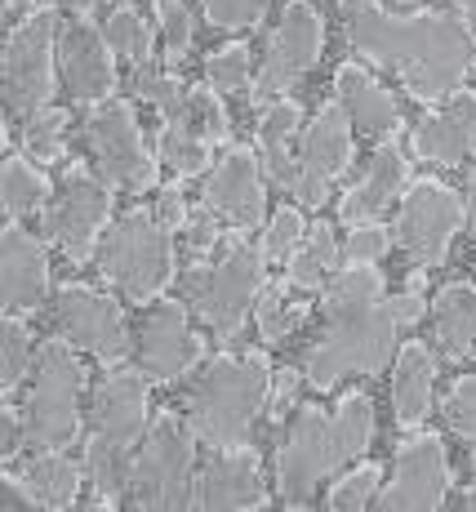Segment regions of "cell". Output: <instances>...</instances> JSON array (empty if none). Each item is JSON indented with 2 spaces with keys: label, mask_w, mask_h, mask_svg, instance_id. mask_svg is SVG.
<instances>
[{
  "label": "cell",
  "mask_w": 476,
  "mask_h": 512,
  "mask_svg": "<svg viewBox=\"0 0 476 512\" xmlns=\"http://www.w3.org/2000/svg\"><path fill=\"white\" fill-rule=\"evenodd\" d=\"M347 45L374 67H388L419 103L450 98L476 67V36L454 14H392L379 0H339Z\"/></svg>",
  "instance_id": "obj_1"
},
{
  "label": "cell",
  "mask_w": 476,
  "mask_h": 512,
  "mask_svg": "<svg viewBox=\"0 0 476 512\" xmlns=\"http://www.w3.org/2000/svg\"><path fill=\"white\" fill-rule=\"evenodd\" d=\"M401 321L383 299V277L374 263H347L325 285V330L307 348V379L330 392L352 374H379L392 357Z\"/></svg>",
  "instance_id": "obj_2"
},
{
  "label": "cell",
  "mask_w": 476,
  "mask_h": 512,
  "mask_svg": "<svg viewBox=\"0 0 476 512\" xmlns=\"http://www.w3.org/2000/svg\"><path fill=\"white\" fill-rule=\"evenodd\" d=\"M374 437V401L361 392H347L334 415L321 406H303L290 423V437L281 441L276 459V490L290 508H303L316 495L325 477H334L343 464L365 455Z\"/></svg>",
  "instance_id": "obj_3"
},
{
  "label": "cell",
  "mask_w": 476,
  "mask_h": 512,
  "mask_svg": "<svg viewBox=\"0 0 476 512\" xmlns=\"http://www.w3.org/2000/svg\"><path fill=\"white\" fill-rule=\"evenodd\" d=\"M143 437H147V374L112 370L94 392L89 441H85V472L94 481L103 508H112L134 486L130 450Z\"/></svg>",
  "instance_id": "obj_4"
},
{
  "label": "cell",
  "mask_w": 476,
  "mask_h": 512,
  "mask_svg": "<svg viewBox=\"0 0 476 512\" xmlns=\"http://www.w3.org/2000/svg\"><path fill=\"white\" fill-rule=\"evenodd\" d=\"M267 392H272V370L263 352L214 357L187 392V423L196 441H205L210 450L245 446L254 419L267 406Z\"/></svg>",
  "instance_id": "obj_5"
},
{
  "label": "cell",
  "mask_w": 476,
  "mask_h": 512,
  "mask_svg": "<svg viewBox=\"0 0 476 512\" xmlns=\"http://www.w3.org/2000/svg\"><path fill=\"white\" fill-rule=\"evenodd\" d=\"M263 263L267 254L254 250L245 241H227V250L218 259L201 263L183 277V299L187 312L210 326L214 339H236V330L245 326L250 308L259 303L263 294Z\"/></svg>",
  "instance_id": "obj_6"
},
{
  "label": "cell",
  "mask_w": 476,
  "mask_h": 512,
  "mask_svg": "<svg viewBox=\"0 0 476 512\" xmlns=\"http://www.w3.org/2000/svg\"><path fill=\"white\" fill-rule=\"evenodd\" d=\"M98 272L130 303H152L174 277V241L156 214H125L98 241Z\"/></svg>",
  "instance_id": "obj_7"
},
{
  "label": "cell",
  "mask_w": 476,
  "mask_h": 512,
  "mask_svg": "<svg viewBox=\"0 0 476 512\" xmlns=\"http://www.w3.org/2000/svg\"><path fill=\"white\" fill-rule=\"evenodd\" d=\"M81 392L85 370L72 343L49 339L36 357V379L23 397V423L32 450H63L81 437Z\"/></svg>",
  "instance_id": "obj_8"
},
{
  "label": "cell",
  "mask_w": 476,
  "mask_h": 512,
  "mask_svg": "<svg viewBox=\"0 0 476 512\" xmlns=\"http://www.w3.org/2000/svg\"><path fill=\"white\" fill-rule=\"evenodd\" d=\"M192 464H196V432L187 419L165 410L147 428L143 450L134 459V504L138 508H187L192 504Z\"/></svg>",
  "instance_id": "obj_9"
},
{
  "label": "cell",
  "mask_w": 476,
  "mask_h": 512,
  "mask_svg": "<svg viewBox=\"0 0 476 512\" xmlns=\"http://www.w3.org/2000/svg\"><path fill=\"white\" fill-rule=\"evenodd\" d=\"M58 14L54 9H36L32 18L14 27L5 45V103L14 116L41 112L54 94V72H58Z\"/></svg>",
  "instance_id": "obj_10"
},
{
  "label": "cell",
  "mask_w": 476,
  "mask_h": 512,
  "mask_svg": "<svg viewBox=\"0 0 476 512\" xmlns=\"http://www.w3.org/2000/svg\"><path fill=\"white\" fill-rule=\"evenodd\" d=\"M463 223H468L463 196L436 179H423L405 187L401 214H396V245H401V254L414 268H436V263H445L454 232Z\"/></svg>",
  "instance_id": "obj_11"
},
{
  "label": "cell",
  "mask_w": 476,
  "mask_h": 512,
  "mask_svg": "<svg viewBox=\"0 0 476 512\" xmlns=\"http://www.w3.org/2000/svg\"><path fill=\"white\" fill-rule=\"evenodd\" d=\"M85 143L89 156H94L98 174L112 179L125 192H147L156 183V161L143 143V130L134 121L130 103H103L85 116Z\"/></svg>",
  "instance_id": "obj_12"
},
{
  "label": "cell",
  "mask_w": 476,
  "mask_h": 512,
  "mask_svg": "<svg viewBox=\"0 0 476 512\" xmlns=\"http://www.w3.org/2000/svg\"><path fill=\"white\" fill-rule=\"evenodd\" d=\"M107 214H112V187L94 179L85 165H67L63 192L45 214V236L54 245H63V254L72 263H85L98 250Z\"/></svg>",
  "instance_id": "obj_13"
},
{
  "label": "cell",
  "mask_w": 476,
  "mask_h": 512,
  "mask_svg": "<svg viewBox=\"0 0 476 512\" xmlns=\"http://www.w3.org/2000/svg\"><path fill=\"white\" fill-rule=\"evenodd\" d=\"M321 49H325L321 14H316L307 0H290L281 23H276V32L267 36V54H263V67H259V76H254L250 94L259 98V103L272 94H285L290 85H299L303 76L312 72Z\"/></svg>",
  "instance_id": "obj_14"
},
{
  "label": "cell",
  "mask_w": 476,
  "mask_h": 512,
  "mask_svg": "<svg viewBox=\"0 0 476 512\" xmlns=\"http://www.w3.org/2000/svg\"><path fill=\"white\" fill-rule=\"evenodd\" d=\"M54 326L76 343V348L94 352L103 366L130 357V326L116 299L89 290V285H67L54 299Z\"/></svg>",
  "instance_id": "obj_15"
},
{
  "label": "cell",
  "mask_w": 476,
  "mask_h": 512,
  "mask_svg": "<svg viewBox=\"0 0 476 512\" xmlns=\"http://www.w3.org/2000/svg\"><path fill=\"white\" fill-rule=\"evenodd\" d=\"M352 121L343 116L339 103H330L303 134V156H299V170H294V201L316 210L325 205L334 179H343L347 165H352Z\"/></svg>",
  "instance_id": "obj_16"
},
{
  "label": "cell",
  "mask_w": 476,
  "mask_h": 512,
  "mask_svg": "<svg viewBox=\"0 0 476 512\" xmlns=\"http://www.w3.org/2000/svg\"><path fill=\"white\" fill-rule=\"evenodd\" d=\"M201 352V334L187 326V308L178 299H161L138 326V370L156 383H174L178 374H187L201 361Z\"/></svg>",
  "instance_id": "obj_17"
},
{
  "label": "cell",
  "mask_w": 476,
  "mask_h": 512,
  "mask_svg": "<svg viewBox=\"0 0 476 512\" xmlns=\"http://www.w3.org/2000/svg\"><path fill=\"white\" fill-rule=\"evenodd\" d=\"M450 495V464H445V446L432 432L401 441L396 446L392 481L383 495L374 499L379 508H441Z\"/></svg>",
  "instance_id": "obj_18"
},
{
  "label": "cell",
  "mask_w": 476,
  "mask_h": 512,
  "mask_svg": "<svg viewBox=\"0 0 476 512\" xmlns=\"http://www.w3.org/2000/svg\"><path fill=\"white\" fill-rule=\"evenodd\" d=\"M58 72L76 103H107L116 90V63H112V41L103 27L89 18H76L58 32Z\"/></svg>",
  "instance_id": "obj_19"
},
{
  "label": "cell",
  "mask_w": 476,
  "mask_h": 512,
  "mask_svg": "<svg viewBox=\"0 0 476 512\" xmlns=\"http://www.w3.org/2000/svg\"><path fill=\"white\" fill-rule=\"evenodd\" d=\"M205 205H210L218 219L236 223V228H259L267 214L259 156L245 152V147H232L210 170V179H205Z\"/></svg>",
  "instance_id": "obj_20"
},
{
  "label": "cell",
  "mask_w": 476,
  "mask_h": 512,
  "mask_svg": "<svg viewBox=\"0 0 476 512\" xmlns=\"http://www.w3.org/2000/svg\"><path fill=\"white\" fill-rule=\"evenodd\" d=\"M410 143H414V156L432 165L476 161V94L454 90L445 98V107L423 112Z\"/></svg>",
  "instance_id": "obj_21"
},
{
  "label": "cell",
  "mask_w": 476,
  "mask_h": 512,
  "mask_svg": "<svg viewBox=\"0 0 476 512\" xmlns=\"http://www.w3.org/2000/svg\"><path fill=\"white\" fill-rule=\"evenodd\" d=\"M192 504L196 508H263L267 486H263L259 455L250 446L218 450L201 477H196Z\"/></svg>",
  "instance_id": "obj_22"
},
{
  "label": "cell",
  "mask_w": 476,
  "mask_h": 512,
  "mask_svg": "<svg viewBox=\"0 0 476 512\" xmlns=\"http://www.w3.org/2000/svg\"><path fill=\"white\" fill-rule=\"evenodd\" d=\"M0 294H5L9 312H36L49 294L45 245L18 228V219L0 232Z\"/></svg>",
  "instance_id": "obj_23"
},
{
  "label": "cell",
  "mask_w": 476,
  "mask_h": 512,
  "mask_svg": "<svg viewBox=\"0 0 476 512\" xmlns=\"http://www.w3.org/2000/svg\"><path fill=\"white\" fill-rule=\"evenodd\" d=\"M334 103L343 107L352 130L365 139H392L401 130V103L356 63L339 67V76H334Z\"/></svg>",
  "instance_id": "obj_24"
},
{
  "label": "cell",
  "mask_w": 476,
  "mask_h": 512,
  "mask_svg": "<svg viewBox=\"0 0 476 512\" xmlns=\"http://www.w3.org/2000/svg\"><path fill=\"white\" fill-rule=\"evenodd\" d=\"M405 183H410V161L396 143H383L361 170V179L352 183V192L343 196L339 214L347 223H374L405 192Z\"/></svg>",
  "instance_id": "obj_25"
},
{
  "label": "cell",
  "mask_w": 476,
  "mask_h": 512,
  "mask_svg": "<svg viewBox=\"0 0 476 512\" xmlns=\"http://www.w3.org/2000/svg\"><path fill=\"white\" fill-rule=\"evenodd\" d=\"M432 388H436V361L428 343H405L392 370V415L401 428H419L432 410Z\"/></svg>",
  "instance_id": "obj_26"
},
{
  "label": "cell",
  "mask_w": 476,
  "mask_h": 512,
  "mask_svg": "<svg viewBox=\"0 0 476 512\" xmlns=\"http://www.w3.org/2000/svg\"><path fill=\"white\" fill-rule=\"evenodd\" d=\"M432 348L445 361H463L476 348V285H445L432 299Z\"/></svg>",
  "instance_id": "obj_27"
},
{
  "label": "cell",
  "mask_w": 476,
  "mask_h": 512,
  "mask_svg": "<svg viewBox=\"0 0 476 512\" xmlns=\"http://www.w3.org/2000/svg\"><path fill=\"white\" fill-rule=\"evenodd\" d=\"M299 125H303V107L294 103V98H281V103H272L263 112V121H259L263 170H267V179L281 183V187H294V170H299V161H294V152H290Z\"/></svg>",
  "instance_id": "obj_28"
},
{
  "label": "cell",
  "mask_w": 476,
  "mask_h": 512,
  "mask_svg": "<svg viewBox=\"0 0 476 512\" xmlns=\"http://www.w3.org/2000/svg\"><path fill=\"white\" fill-rule=\"evenodd\" d=\"M334 263H339V241H334V228H330V223H316V228L299 241V250L290 254L285 272H290V285L299 294H316L325 281H330Z\"/></svg>",
  "instance_id": "obj_29"
},
{
  "label": "cell",
  "mask_w": 476,
  "mask_h": 512,
  "mask_svg": "<svg viewBox=\"0 0 476 512\" xmlns=\"http://www.w3.org/2000/svg\"><path fill=\"white\" fill-rule=\"evenodd\" d=\"M23 481L32 486V495L41 508H72L76 495H81V468H76L72 459H63L58 450L36 455L32 464H27Z\"/></svg>",
  "instance_id": "obj_30"
},
{
  "label": "cell",
  "mask_w": 476,
  "mask_h": 512,
  "mask_svg": "<svg viewBox=\"0 0 476 512\" xmlns=\"http://www.w3.org/2000/svg\"><path fill=\"white\" fill-rule=\"evenodd\" d=\"M0 196H5L9 219H23V214L41 210V205L49 201V179L36 170L32 161L9 156V161L0 165Z\"/></svg>",
  "instance_id": "obj_31"
},
{
  "label": "cell",
  "mask_w": 476,
  "mask_h": 512,
  "mask_svg": "<svg viewBox=\"0 0 476 512\" xmlns=\"http://www.w3.org/2000/svg\"><path fill=\"white\" fill-rule=\"evenodd\" d=\"M210 156H214V143L205 134H196L187 121L170 116L161 130V161L178 174H205L210 170Z\"/></svg>",
  "instance_id": "obj_32"
},
{
  "label": "cell",
  "mask_w": 476,
  "mask_h": 512,
  "mask_svg": "<svg viewBox=\"0 0 476 512\" xmlns=\"http://www.w3.org/2000/svg\"><path fill=\"white\" fill-rule=\"evenodd\" d=\"M178 121H187L196 134H205L210 143H223L227 134H232V125H227V107L218 103L214 85H196V90H187Z\"/></svg>",
  "instance_id": "obj_33"
},
{
  "label": "cell",
  "mask_w": 476,
  "mask_h": 512,
  "mask_svg": "<svg viewBox=\"0 0 476 512\" xmlns=\"http://www.w3.org/2000/svg\"><path fill=\"white\" fill-rule=\"evenodd\" d=\"M107 41H112V49L121 58H130L134 67L152 63V32H147V23L130 5H121L112 18H107Z\"/></svg>",
  "instance_id": "obj_34"
},
{
  "label": "cell",
  "mask_w": 476,
  "mask_h": 512,
  "mask_svg": "<svg viewBox=\"0 0 476 512\" xmlns=\"http://www.w3.org/2000/svg\"><path fill=\"white\" fill-rule=\"evenodd\" d=\"M32 361H36L32 334H27V326L18 321V312H9V321H5V348H0V383H5V392H14L18 383H23V374L32 370Z\"/></svg>",
  "instance_id": "obj_35"
},
{
  "label": "cell",
  "mask_w": 476,
  "mask_h": 512,
  "mask_svg": "<svg viewBox=\"0 0 476 512\" xmlns=\"http://www.w3.org/2000/svg\"><path fill=\"white\" fill-rule=\"evenodd\" d=\"M63 134H67V116L54 107H41L23 121V147L36 161H58L63 156Z\"/></svg>",
  "instance_id": "obj_36"
},
{
  "label": "cell",
  "mask_w": 476,
  "mask_h": 512,
  "mask_svg": "<svg viewBox=\"0 0 476 512\" xmlns=\"http://www.w3.org/2000/svg\"><path fill=\"white\" fill-rule=\"evenodd\" d=\"M205 76H210L214 90L236 94V90H250V49L245 45H223L205 58Z\"/></svg>",
  "instance_id": "obj_37"
},
{
  "label": "cell",
  "mask_w": 476,
  "mask_h": 512,
  "mask_svg": "<svg viewBox=\"0 0 476 512\" xmlns=\"http://www.w3.org/2000/svg\"><path fill=\"white\" fill-rule=\"evenodd\" d=\"M303 232H307V228H303V210H299V205H281V210H276V219L267 223L259 250H263L272 263H290V254L299 250Z\"/></svg>",
  "instance_id": "obj_38"
},
{
  "label": "cell",
  "mask_w": 476,
  "mask_h": 512,
  "mask_svg": "<svg viewBox=\"0 0 476 512\" xmlns=\"http://www.w3.org/2000/svg\"><path fill=\"white\" fill-rule=\"evenodd\" d=\"M134 85H138V94H143L147 103H152L156 112L165 116V121L183 112V98H187V90L178 85V76L161 72V67H152V63H143V67H138V76H134Z\"/></svg>",
  "instance_id": "obj_39"
},
{
  "label": "cell",
  "mask_w": 476,
  "mask_h": 512,
  "mask_svg": "<svg viewBox=\"0 0 476 512\" xmlns=\"http://www.w3.org/2000/svg\"><path fill=\"white\" fill-rule=\"evenodd\" d=\"M156 18L165 27V63L178 67L192 54V14L183 0H156Z\"/></svg>",
  "instance_id": "obj_40"
},
{
  "label": "cell",
  "mask_w": 476,
  "mask_h": 512,
  "mask_svg": "<svg viewBox=\"0 0 476 512\" xmlns=\"http://www.w3.org/2000/svg\"><path fill=\"white\" fill-rule=\"evenodd\" d=\"M303 317H307L303 303H290V308H285L281 290H263L259 294V334H263V343H281Z\"/></svg>",
  "instance_id": "obj_41"
},
{
  "label": "cell",
  "mask_w": 476,
  "mask_h": 512,
  "mask_svg": "<svg viewBox=\"0 0 476 512\" xmlns=\"http://www.w3.org/2000/svg\"><path fill=\"white\" fill-rule=\"evenodd\" d=\"M379 486H383V472L374 464H365V468L347 472L343 481H334V490H330V499H325V504L339 508V512L365 508V504H374V499H379Z\"/></svg>",
  "instance_id": "obj_42"
},
{
  "label": "cell",
  "mask_w": 476,
  "mask_h": 512,
  "mask_svg": "<svg viewBox=\"0 0 476 512\" xmlns=\"http://www.w3.org/2000/svg\"><path fill=\"white\" fill-rule=\"evenodd\" d=\"M272 9V0H205V18L218 32H245Z\"/></svg>",
  "instance_id": "obj_43"
},
{
  "label": "cell",
  "mask_w": 476,
  "mask_h": 512,
  "mask_svg": "<svg viewBox=\"0 0 476 512\" xmlns=\"http://www.w3.org/2000/svg\"><path fill=\"white\" fill-rule=\"evenodd\" d=\"M445 423L459 437L476 441V374H468V379H459L450 388V397H445Z\"/></svg>",
  "instance_id": "obj_44"
},
{
  "label": "cell",
  "mask_w": 476,
  "mask_h": 512,
  "mask_svg": "<svg viewBox=\"0 0 476 512\" xmlns=\"http://www.w3.org/2000/svg\"><path fill=\"white\" fill-rule=\"evenodd\" d=\"M392 250V232L383 223H352L347 232V259L352 263H379Z\"/></svg>",
  "instance_id": "obj_45"
},
{
  "label": "cell",
  "mask_w": 476,
  "mask_h": 512,
  "mask_svg": "<svg viewBox=\"0 0 476 512\" xmlns=\"http://www.w3.org/2000/svg\"><path fill=\"white\" fill-rule=\"evenodd\" d=\"M218 214L205 205V210H192L187 214V223H183V241H187V250L192 254H210L214 245H218Z\"/></svg>",
  "instance_id": "obj_46"
},
{
  "label": "cell",
  "mask_w": 476,
  "mask_h": 512,
  "mask_svg": "<svg viewBox=\"0 0 476 512\" xmlns=\"http://www.w3.org/2000/svg\"><path fill=\"white\" fill-rule=\"evenodd\" d=\"M23 437H27L23 410L5 406V410H0V455H5V459H14V455H18V446H23Z\"/></svg>",
  "instance_id": "obj_47"
},
{
  "label": "cell",
  "mask_w": 476,
  "mask_h": 512,
  "mask_svg": "<svg viewBox=\"0 0 476 512\" xmlns=\"http://www.w3.org/2000/svg\"><path fill=\"white\" fill-rule=\"evenodd\" d=\"M187 214H192V210H187V201H183V187H165V192L156 196V219H161L170 232L183 228Z\"/></svg>",
  "instance_id": "obj_48"
},
{
  "label": "cell",
  "mask_w": 476,
  "mask_h": 512,
  "mask_svg": "<svg viewBox=\"0 0 476 512\" xmlns=\"http://www.w3.org/2000/svg\"><path fill=\"white\" fill-rule=\"evenodd\" d=\"M0 508H41V504H36L32 486H27L23 477L5 472V477H0Z\"/></svg>",
  "instance_id": "obj_49"
},
{
  "label": "cell",
  "mask_w": 476,
  "mask_h": 512,
  "mask_svg": "<svg viewBox=\"0 0 476 512\" xmlns=\"http://www.w3.org/2000/svg\"><path fill=\"white\" fill-rule=\"evenodd\" d=\"M294 397H299V374L281 370L272 383V419H285V410L294 406Z\"/></svg>",
  "instance_id": "obj_50"
},
{
  "label": "cell",
  "mask_w": 476,
  "mask_h": 512,
  "mask_svg": "<svg viewBox=\"0 0 476 512\" xmlns=\"http://www.w3.org/2000/svg\"><path fill=\"white\" fill-rule=\"evenodd\" d=\"M388 308H392V317L401 321V326H414V321H423L428 303H423V294H419V290H405V294H392Z\"/></svg>",
  "instance_id": "obj_51"
},
{
  "label": "cell",
  "mask_w": 476,
  "mask_h": 512,
  "mask_svg": "<svg viewBox=\"0 0 476 512\" xmlns=\"http://www.w3.org/2000/svg\"><path fill=\"white\" fill-rule=\"evenodd\" d=\"M463 205H468V232H472V241H476V174L468 179V201H463Z\"/></svg>",
  "instance_id": "obj_52"
},
{
  "label": "cell",
  "mask_w": 476,
  "mask_h": 512,
  "mask_svg": "<svg viewBox=\"0 0 476 512\" xmlns=\"http://www.w3.org/2000/svg\"><path fill=\"white\" fill-rule=\"evenodd\" d=\"M63 5H67V9H76V14L85 18V14H94V9L103 5V0H63Z\"/></svg>",
  "instance_id": "obj_53"
},
{
  "label": "cell",
  "mask_w": 476,
  "mask_h": 512,
  "mask_svg": "<svg viewBox=\"0 0 476 512\" xmlns=\"http://www.w3.org/2000/svg\"><path fill=\"white\" fill-rule=\"evenodd\" d=\"M32 5H36V0H5L9 14H23V9H32Z\"/></svg>",
  "instance_id": "obj_54"
},
{
  "label": "cell",
  "mask_w": 476,
  "mask_h": 512,
  "mask_svg": "<svg viewBox=\"0 0 476 512\" xmlns=\"http://www.w3.org/2000/svg\"><path fill=\"white\" fill-rule=\"evenodd\" d=\"M463 508H472V512H476V486L463 490Z\"/></svg>",
  "instance_id": "obj_55"
},
{
  "label": "cell",
  "mask_w": 476,
  "mask_h": 512,
  "mask_svg": "<svg viewBox=\"0 0 476 512\" xmlns=\"http://www.w3.org/2000/svg\"><path fill=\"white\" fill-rule=\"evenodd\" d=\"M459 9H468V14L476 18V0H459Z\"/></svg>",
  "instance_id": "obj_56"
},
{
  "label": "cell",
  "mask_w": 476,
  "mask_h": 512,
  "mask_svg": "<svg viewBox=\"0 0 476 512\" xmlns=\"http://www.w3.org/2000/svg\"><path fill=\"white\" fill-rule=\"evenodd\" d=\"M472 468H476V455H472Z\"/></svg>",
  "instance_id": "obj_57"
}]
</instances>
